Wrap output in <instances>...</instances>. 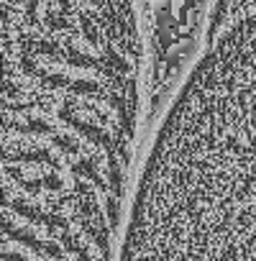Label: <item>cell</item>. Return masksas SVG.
I'll return each instance as SVG.
<instances>
[{"mask_svg":"<svg viewBox=\"0 0 256 261\" xmlns=\"http://www.w3.org/2000/svg\"><path fill=\"white\" fill-rule=\"evenodd\" d=\"M138 95L134 0H6V261H108Z\"/></svg>","mask_w":256,"mask_h":261,"instance_id":"cell-1","label":"cell"}]
</instances>
